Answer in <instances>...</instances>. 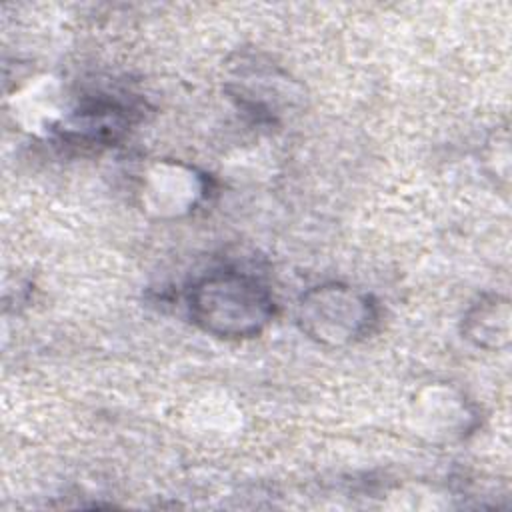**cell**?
I'll list each match as a JSON object with an SVG mask.
<instances>
[{"mask_svg": "<svg viewBox=\"0 0 512 512\" xmlns=\"http://www.w3.org/2000/svg\"><path fill=\"white\" fill-rule=\"evenodd\" d=\"M416 426L432 440L454 442L470 434L478 422L468 398L452 386H430L414 406Z\"/></svg>", "mask_w": 512, "mask_h": 512, "instance_id": "4", "label": "cell"}, {"mask_svg": "<svg viewBox=\"0 0 512 512\" xmlns=\"http://www.w3.org/2000/svg\"><path fill=\"white\" fill-rule=\"evenodd\" d=\"M378 302L364 290L342 282H324L302 292L296 322L314 342L340 348L370 336L378 324Z\"/></svg>", "mask_w": 512, "mask_h": 512, "instance_id": "2", "label": "cell"}, {"mask_svg": "<svg viewBox=\"0 0 512 512\" xmlns=\"http://www.w3.org/2000/svg\"><path fill=\"white\" fill-rule=\"evenodd\" d=\"M510 300L502 294L480 296L462 316V336L482 350H502L510 344Z\"/></svg>", "mask_w": 512, "mask_h": 512, "instance_id": "5", "label": "cell"}, {"mask_svg": "<svg viewBox=\"0 0 512 512\" xmlns=\"http://www.w3.org/2000/svg\"><path fill=\"white\" fill-rule=\"evenodd\" d=\"M208 178L198 168L178 160L150 164L138 184L140 206L160 220H174L194 212L208 196Z\"/></svg>", "mask_w": 512, "mask_h": 512, "instance_id": "3", "label": "cell"}, {"mask_svg": "<svg viewBox=\"0 0 512 512\" xmlns=\"http://www.w3.org/2000/svg\"><path fill=\"white\" fill-rule=\"evenodd\" d=\"M186 308L200 330L224 340L262 334L276 312L268 286L238 270H218L198 278L188 288Z\"/></svg>", "mask_w": 512, "mask_h": 512, "instance_id": "1", "label": "cell"}]
</instances>
